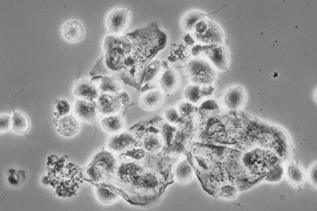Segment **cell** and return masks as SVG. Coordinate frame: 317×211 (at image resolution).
Here are the masks:
<instances>
[{
    "label": "cell",
    "instance_id": "obj_1",
    "mask_svg": "<svg viewBox=\"0 0 317 211\" xmlns=\"http://www.w3.org/2000/svg\"><path fill=\"white\" fill-rule=\"evenodd\" d=\"M187 71L193 84L200 86L209 85L216 77L214 69L202 59L191 61L187 66Z\"/></svg>",
    "mask_w": 317,
    "mask_h": 211
},
{
    "label": "cell",
    "instance_id": "obj_2",
    "mask_svg": "<svg viewBox=\"0 0 317 211\" xmlns=\"http://www.w3.org/2000/svg\"><path fill=\"white\" fill-rule=\"evenodd\" d=\"M57 132L66 137H73L78 134L80 124L78 119L72 114H68L58 119H53Z\"/></svg>",
    "mask_w": 317,
    "mask_h": 211
},
{
    "label": "cell",
    "instance_id": "obj_3",
    "mask_svg": "<svg viewBox=\"0 0 317 211\" xmlns=\"http://www.w3.org/2000/svg\"><path fill=\"white\" fill-rule=\"evenodd\" d=\"M246 94L244 88L241 85H236L228 89L223 96V102L228 109L235 110L241 108L244 105Z\"/></svg>",
    "mask_w": 317,
    "mask_h": 211
},
{
    "label": "cell",
    "instance_id": "obj_4",
    "mask_svg": "<svg viewBox=\"0 0 317 211\" xmlns=\"http://www.w3.org/2000/svg\"><path fill=\"white\" fill-rule=\"evenodd\" d=\"M74 110L76 116L85 122L93 123L96 120L98 111L93 101L78 99L75 103Z\"/></svg>",
    "mask_w": 317,
    "mask_h": 211
},
{
    "label": "cell",
    "instance_id": "obj_5",
    "mask_svg": "<svg viewBox=\"0 0 317 211\" xmlns=\"http://www.w3.org/2000/svg\"><path fill=\"white\" fill-rule=\"evenodd\" d=\"M96 105L98 111L107 115L114 114L122 106L117 96L106 93L99 95Z\"/></svg>",
    "mask_w": 317,
    "mask_h": 211
},
{
    "label": "cell",
    "instance_id": "obj_6",
    "mask_svg": "<svg viewBox=\"0 0 317 211\" xmlns=\"http://www.w3.org/2000/svg\"><path fill=\"white\" fill-rule=\"evenodd\" d=\"M74 95L78 99L93 101L99 94L98 89L90 80L83 79L75 84L73 90Z\"/></svg>",
    "mask_w": 317,
    "mask_h": 211
},
{
    "label": "cell",
    "instance_id": "obj_7",
    "mask_svg": "<svg viewBox=\"0 0 317 211\" xmlns=\"http://www.w3.org/2000/svg\"><path fill=\"white\" fill-rule=\"evenodd\" d=\"M128 16L127 11L124 9H117L111 11L108 15L106 20L109 30L113 33L122 31L127 24Z\"/></svg>",
    "mask_w": 317,
    "mask_h": 211
},
{
    "label": "cell",
    "instance_id": "obj_8",
    "mask_svg": "<svg viewBox=\"0 0 317 211\" xmlns=\"http://www.w3.org/2000/svg\"><path fill=\"white\" fill-rule=\"evenodd\" d=\"M214 89L209 85L200 86L193 84L189 85L185 88L183 94L186 101L193 104L197 103L204 97L212 94Z\"/></svg>",
    "mask_w": 317,
    "mask_h": 211
},
{
    "label": "cell",
    "instance_id": "obj_9",
    "mask_svg": "<svg viewBox=\"0 0 317 211\" xmlns=\"http://www.w3.org/2000/svg\"><path fill=\"white\" fill-rule=\"evenodd\" d=\"M62 33L67 41L74 42L79 41L83 37L85 30L82 24L79 21L72 19L67 22L63 25Z\"/></svg>",
    "mask_w": 317,
    "mask_h": 211
},
{
    "label": "cell",
    "instance_id": "obj_10",
    "mask_svg": "<svg viewBox=\"0 0 317 211\" xmlns=\"http://www.w3.org/2000/svg\"><path fill=\"white\" fill-rule=\"evenodd\" d=\"M13 110L11 117V128L14 132L20 134H26L29 131L30 123L29 119L24 114L15 110L13 106L7 102Z\"/></svg>",
    "mask_w": 317,
    "mask_h": 211
},
{
    "label": "cell",
    "instance_id": "obj_11",
    "mask_svg": "<svg viewBox=\"0 0 317 211\" xmlns=\"http://www.w3.org/2000/svg\"><path fill=\"white\" fill-rule=\"evenodd\" d=\"M133 140V137L131 133L124 131L111 137L108 142V146L111 150L120 151L131 145Z\"/></svg>",
    "mask_w": 317,
    "mask_h": 211
},
{
    "label": "cell",
    "instance_id": "obj_12",
    "mask_svg": "<svg viewBox=\"0 0 317 211\" xmlns=\"http://www.w3.org/2000/svg\"><path fill=\"white\" fill-rule=\"evenodd\" d=\"M163 98L162 91L158 90L149 91L143 95L141 100V105L144 109L151 110L158 108Z\"/></svg>",
    "mask_w": 317,
    "mask_h": 211
},
{
    "label": "cell",
    "instance_id": "obj_13",
    "mask_svg": "<svg viewBox=\"0 0 317 211\" xmlns=\"http://www.w3.org/2000/svg\"><path fill=\"white\" fill-rule=\"evenodd\" d=\"M101 125L105 132L109 133H116L123 128L124 123L121 117L114 114L103 118L101 121Z\"/></svg>",
    "mask_w": 317,
    "mask_h": 211
},
{
    "label": "cell",
    "instance_id": "obj_14",
    "mask_svg": "<svg viewBox=\"0 0 317 211\" xmlns=\"http://www.w3.org/2000/svg\"><path fill=\"white\" fill-rule=\"evenodd\" d=\"M178 81V76L176 72L169 70L165 71L161 76L159 84L162 92L169 94L175 89Z\"/></svg>",
    "mask_w": 317,
    "mask_h": 211
},
{
    "label": "cell",
    "instance_id": "obj_15",
    "mask_svg": "<svg viewBox=\"0 0 317 211\" xmlns=\"http://www.w3.org/2000/svg\"><path fill=\"white\" fill-rule=\"evenodd\" d=\"M208 56L214 65L220 69L225 68L228 61L226 50L222 47L215 48L208 54Z\"/></svg>",
    "mask_w": 317,
    "mask_h": 211
},
{
    "label": "cell",
    "instance_id": "obj_16",
    "mask_svg": "<svg viewBox=\"0 0 317 211\" xmlns=\"http://www.w3.org/2000/svg\"><path fill=\"white\" fill-rule=\"evenodd\" d=\"M143 144L146 150L150 152L158 150L161 146V141L159 137L155 134H150L144 138Z\"/></svg>",
    "mask_w": 317,
    "mask_h": 211
},
{
    "label": "cell",
    "instance_id": "obj_17",
    "mask_svg": "<svg viewBox=\"0 0 317 211\" xmlns=\"http://www.w3.org/2000/svg\"><path fill=\"white\" fill-rule=\"evenodd\" d=\"M104 93L111 94L119 92L120 85L118 81L111 77H106L102 80L100 87Z\"/></svg>",
    "mask_w": 317,
    "mask_h": 211
},
{
    "label": "cell",
    "instance_id": "obj_18",
    "mask_svg": "<svg viewBox=\"0 0 317 211\" xmlns=\"http://www.w3.org/2000/svg\"><path fill=\"white\" fill-rule=\"evenodd\" d=\"M55 108V111L53 113L54 116V119H58L69 114L71 110V106L67 100L65 99H61L56 101Z\"/></svg>",
    "mask_w": 317,
    "mask_h": 211
},
{
    "label": "cell",
    "instance_id": "obj_19",
    "mask_svg": "<svg viewBox=\"0 0 317 211\" xmlns=\"http://www.w3.org/2000/svg\"><path fill=\"white\" fill-rule=\"evenodd\" d=\"M205 15L198 11H193L187 14L183 19L184 28L187 30H191L195 24L205 16Z\"/></svg>",
    "mask_w": 317,
    "mask_h": 211
},
{
    "label": "cell",
    "instance_id": "obj_20",
    "mask_svg": "<svg viewBox=\"0 0 317 211\" xmlns=\"http://www.w3.org/2000/svg\"><path fill=\"white\" fill-rule=\"evenodd\" d=\"M206 31L205 34L199 35L202 41L204 42H217L219 41L220 39V36H221L220 34V31L219 29H216L215 28H209Z\"/></svg>",
    "mask_w": 317,
    "mask_h": 211
},
{
    "label": "cell",
    "instance_id": "obj_21",
    "mask_svg": "<svg viewBox=\"0 0 317 211\" xmlns=\"http://www.w3.org/2000/svg\"><path fill=\"white\" fill-rule=\"evenodd\" d=\"M164 115L166 119L171 123H176L180 116L177 108L172 106L165 109L164 110Z\"/></svg>",
    "mask_w": 317,
    "mask_h": 211
},
{
    "label": "cell",
    "instance_id": "obj_22",
    "mask_svg": "<svg viewBox=\"0 0 317 211\" xmlns=\"http://www.w3.org/2000/svg\"><path fill=\"white\" fill-rule=\"evenodd\" d=\"M194 109L193 104L186 101L179 102L177 108L180 115L184 117L190 114L193 112Z\"/></svg>",
    "mask_w": 317,
    "mask_h": 211
},
{
    "label": "cell",
    "instance_id": "obj_23",
    "mask_svg": "<svg viewBox=\"0 0 317 211\" xmlns=\"http://www.w3.org/2000/svg\"><path fill=\"white\" fill-rule=\"evenodd\" d=\"M289 175L290 180L294 183H299L302 181L303 177L302 172L297 167H290L289 169Z\"/></svg>",
    "mask_w": 317,
    "mask_h": 211
},
{
    "label": "cell",
    "instance_id": "obj_24",
    "mask_svg": "<svg viewBox=\"0 0 317 211\" xmlns=\"http://www.w3.org/2000/svg\"><path fill=\"white\" fill-rule=\"evenodd\" d=\"M11 117L7 114L0 116V131L3 132L8 131L11 127Z\"/></svg>",
    "mask_w": 317,
    "mask_h": 211
},
{
    "label": "cell",
    "instance_id": "obj_25",
    "mask_svg": "<svg viewBox=\"0 0 317 211\" xmlns=\"http://www.w3.org/2000/svg\"><path fill=\"white\" fill-rule=\"evenodd\" d=\"M196 32L199 35L202 34L207 29V26L206 22L204 20H201L195 25Z\"/></svg>",
    "mask_w": 317,
    "mask_h": 211
},
{
    "label": "cell",
    "instance_id": "obj_26",
    "mask_svg": "<svg viewBox=\"0 0 317 211\" xmlns=\"http://www.w3.org/2000/svg\"><path fill=\"white\" fill-rule=\"evenodd\" d=\"M117 97L120 100L122 105L125 104L128 101L129 98L128 96L125 95L124 93H120Z\"/></svg>",
    "mask_w": 317,
    "mask_h": 211
},
{
    "label": "cell",
    "instance_id": "obj_27",
    "mask_svg": "<svg viewBox=\"0 0 317 211\" xmlns=\"http://www.w3.org/2000/svg\"><path fill=\"white\" fill-rule=\"evenodd\" d=\"M311 178L313 182L315 183H316V176H317V168L316 166L313 168L311 172Z\"/></svg>",
    "mask_w": 317,
    "mask_h": 211
},
{
    "label": "cell",
    "instance_id": "obj_28",
    "mask_svg": "<svg viewBox=\"0 0 317 211\" xmlns=\"http://www.w3.org/2000/svg\"><path fill=\"white\" fill-rule=\"evenodd\" d=\"M185 41L189 44L192 45L194 43L193 40L189 35L185 37Z\"/></svg>",
    "mask_w": 317,
    "mask_h": 211
}]
</instances>
